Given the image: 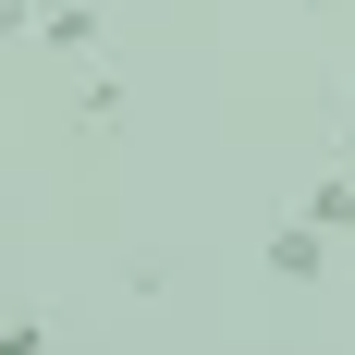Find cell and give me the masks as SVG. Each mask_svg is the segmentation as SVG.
<instances>
[{
  "label": "cell",
  "mask_w": 355,
  "mask_h": 355,
  "mask_svg": "<svg viewBox=\"0 0 355 355\" xmlns=\"http://www.w3.org/2000/svg\"><path fill=\"white\" fill-rule=\"evenodd\" d=\"M306 220H319L331 245H355V172H319V184H306Z\"/></svg>",
  "instance_id": "obj_2"
},
{
  "label": "cell",
  "mask_w": 355,
  "mask_h": 355,
  "mask_svg": "<svg viewBox=\"0 0 355 355\" xmlns=\"http://www.w3.org/2000/svg\"><path fill=\"white\" fill-rule=\"evenodd\" d=\"M37 25V0H0V49H12V37H25Z\"/></svg>",
  "instance_id": "obj_4"
},
{
  "label": "cell",
  "mask_w": 355,
  "mask_h": 355,
  "mask_svg": "<svg viewBox=\"0 0 355 355\" xmlns=\"http://www.w3.org/2000/svg\"><path fill=\"white\" fill-rule=\"evenodd\" d=\"M49 49L86 62V49H98V0H49Z\"/></svg>",
  "instance_id": "obj_3"
},
{
  "label": "cell",
  "mask_w": 355,
  "mask_h": 355,
  "mask_svg": "<svg viewBox=\"0 0 355 355\" xmlns=\"http://www.w3.org/2000/svg\"><path fill=\"white\" fill-rule=\"evenodd\" d=\"M319 270H331V233H319V220H282V233H270V282H294V294H306Z\"/></svg>",
  "instance_id": "obj_1"
},
{
  "label": "cell",
  "mask_w": 355,
  "mask_h": 355,
  "mask_svg": "<svg viewBox=\"0 0 355 355\" xmlns=\"http://www.w3.org/2000/svg\"><path fill=\"white\" fill-rule=\"evenodd\" d=\"M319 12H355V0H319Z\"/></svg>",
  "instance_id": "obj_6"
},
{
  "label": "cell",
  "mask_w": 355,
  "mask_h": 355,
  "mask_svg": "<svg viewBox=\"0 0 355 355\" xmlns=\"http://www.w3.org/2000/svg\"><path fill=\"white\" fill-rule=\"evenodd\" d=\"M343 123H355V62H343Z\"/></svg>",
  "instance_id": "obj_5"
}]
</instances>
